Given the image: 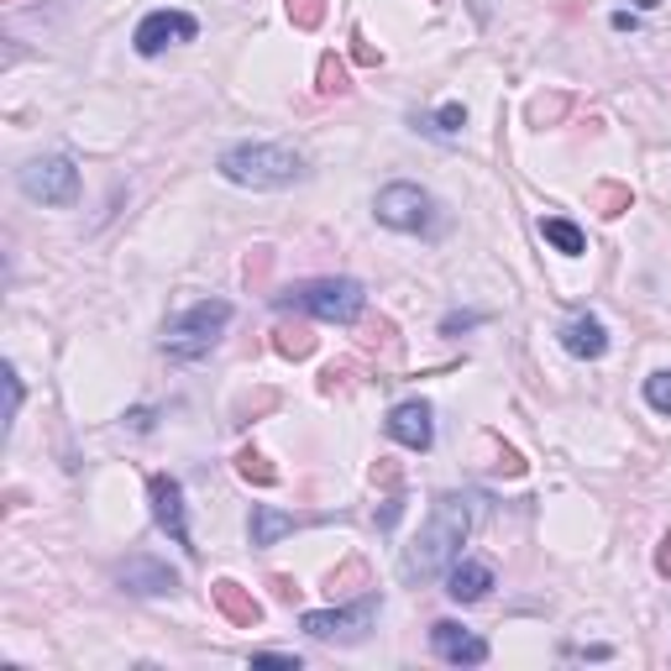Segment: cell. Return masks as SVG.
I'll return each instance as SVG.
<instances>
[{
  "label": "cell",
  "mask_w": 671,
  "mask_h": 671,
  "mask_svg": "<svg viewBox=\"0 0 671 671\" xmlns=\"http://www.w3.org/2000/svg\"><path fill=\"white\" fill-rule=\"evenodd\" d=\"M593 210H598V215H624V210H630V189H624V184H598V189H593Z\"/></svg>",
  "instance_id": "21"
},
{
  "label": "cell",
  "mask_w": 671,
  "mask_h": 671,
  "mask_svg": "<svg viewBox=\"0 0 671 671\" xmlns=\"http://www.w3.org/2000/svg\"><path fill=\"white\" fill-rule=\"evenodd\" d=\"M383 431H388V440H399L405 451H431L436 446V409L425 399H405V405L388 409Z\"/></svg>",
  "instance_id": "10"
},
{
  "label": "cell",
  "mask_w": 671,
  "mask_h": 671,
  "mask_svg": "<svg viewBox=\"0 0 671 671\" xmlns=\"http://www.w3.org/2000/svg\"><path fill=\"white\" fill-rule=\"evenodd\" d=\"M351 59H357V63H368V69H378L383 53L373 48V42H368V37H362V32H351Z\"/></svg>",
  "instance_id": "28"
},
{
  "label": "cell",
  "mask_w": 671,
  "mask_h": 671,
  "mask_svg": "<svg viewBox=\"0 0 671 671\" xmlns=\"http://www.w3.org/2000/svg\"><path fill=\"white\" fill-rule=\"evenodd\" d=\"M22 195L37 204H74L79 200V169H74V158H32L27 169H22Z\"/></svg>",
  "instance_id": "7"
},
{
  "label": "cell",
  "mask_w": 671,
  "mask_h": 671,
  "mask_svg": "<svg viewBox=\"0 0 671 671\" xmlns=\"http://www.w3.org/2000/svg\"><path fill=\"white\" fill-rule=\"evenodd\" d=\"M278 310H294V315H315V321L331 325H351L362 310H368V289L357 278H310V284H294V289L273 294Z\"/></svg>",
  "instance_id": "3"
},
{
  "label": "cell",
  "mask_w": 671,
  "mask_h": 671,
  "mask_svg": "<svg viewBox=\"0 0 671 671\" xmlns=\"http://www.w3.org/2000/svg\"><path fill=\"white\" fill-rule=\"evenodd\" d=\"M556 336H561V347L572 351L577 362H598V357L609 351V325L598 321V315H572Z\"/></svg>",
  "instance_id": "14"
},
{
  "label": "cell",
  "mask_w": 671,
  "mask_h": 671,
  "mask_svg": "<svg viewBox=\"0 0 671 671\" xmlns=\"http://www.w3.org/2000/svg\"><path fill=\"white\" fill-rule=\"evenodd\" d=\"M278 405V394H258V399H247V405H236V425H252V414H263V409Z\"/></svg>",
  "instance_id": "27"
},
{
  "label": "cell",
  "mask_w": 671,
  "mask_h": 671,
  "mask_svg": "<svg viewBox=\"0 0 671 671\" xmlns=\"http://www.w3.org/2000/svg\"><path fill=\"white\" fill-rule=\"evenodd\" d=\"M383 613V598L378 593H362L351 609H310L299 624H305V635H315V641H362L368 630H373V619Z\"/></svg>",
  "instance_id": "6"
},
{
  "label": "cell",
  "mask_w": 671,
  "mask_h": 671,
  "mask_svg": "<svg viewBox=\"0 0 671 671\" xmlns=\"http://www.w3.org/2000/svg\"><path fill=\"white\" fill-rule=\"evenodd\" d=\"M236 472H241L247 483H258V488H273V483H278V468H268V457L263 451H252V446L236 451Z\"/></svg>",
  "instance_id": "19"
},
{
  "label": "cell",
  "mask_w": 671,
  "mask_h": 671,
  "mask_svg": "<svg viewBox=\"0 0 671 671\" xmlns=\"http://www.w3.org/2000/svg\"><path fill=\"white\" fill-rule=\"evenodd\" d=\"M200 37V22L189 11H147L137 32H132V48L142 59H158L163 48H178V42H195Z\"/></svg>",
  "instance_id": "8"
},
{
  "label": "cell",
  "mask_w": 671,
  "mask_h": 671,
  "mask_svg": "<svg viewBox=\"0 0 671 671\" xmlns=\"http://www.w3.org/2000/svg\"><path fill=\"white\" fill-rule=\"evenodd\" d=\"M210 598H215L221 619H226V624H236V630H258V624H263V604L252 598V587L221 577V583H210Z\"/></svg>",
  "instance_id": "13"
},
{
  "label": "cell",
  "mask_w": 671,
  "mask_h": 671,
  "mask_svg": "<svg viewBox=\"0 0 671 671\" xmlns=\"http://www.w3.org/2000/svg\"><path fill=\"white\" fill-rule=\"evenodd\" d=\"M315 89H321V95H347V89H351L347 63L336 59V53H325V59H321V85H315Z\"/></svg>",
  "instance_id": "22"
},
{
  "label": "cell",
  "mask_w": 671,
  "mask_h": 671,
  "mask_svg": "<svg viewBox=\"0 0 671 671\" xmlns=\"http://www.w3.org/2000/svg\"><path fill=\"white\" fill-rule=\"evenodd\" d=\"M468 126V105H440L436 116H414V132H431V137H457Z\"/></svg>",
  "instance_id": "18"
},
{
  "label": "cell",
  "mask_w": 671,
  "mask_h": 671,
  "mask_svg": "<svg viewBox=\"0 0 671 671\" xmlns=\"http://www.w3.org/2000/svg\"><path fill=\"white\" fill-rule=\"evenodd\" d=\"M399 514H405V494L394 488V494L383 498V509L373 514V520H378V530H394V525H399Z\"/></svg>",
  "instance_id": "26"
},
{
  "label": "cell",
  "mask_w": 671,
  "mask_h": 671,
  "mask_svg": "<svg viewBox=\"0 0 671 671\" xmlns=\"http://www.w3.org/2000/svg\"><path fill=\"white\" fill-rule=\"evenodd\" d=\"M483 321V315H477V310H462V315H457V310H451V315H446V321H440V336H457V331H472V325Z\"/></svg>",
  "instance_id": "29"
},
{
  "label": "cell",
  "mask_w": 671,
  "mask_h": 671,
  "mask_svg": "<svg viewBox=\"0 0 671 671\" xmlns=\"http://www.w3.org/2000/svg\"><path fill=\"white\" fill-rule=\"evenodd\" d=\"M252 661H273V667H294V671H299V656H294V650H252Z\"/></svg>",
  "instance_id": "30"
},
{
  "label": "cell",
  "mask_w": 671,
  "mask_h": 671,
  "mask_svg": "<svg viewBox=\"0 0 671 671\" xmlns=\"http://www.w3.org/2000/svg\"><path fill=\"white\" fill-rule=\"evenodd\" d=\"M289 22L305 32H315L325 22V0H289Z\"/></svg>",
  "instance_id": "23"
},
{
  "label": "cell",
  "mask_w": 671,
  "mask_h": 671,
  "mask_svg": "<svg viewBox=\"0 0 671 671\" xmlns=\"http://www.w3.org/2000/svg\"><path fill=\"white\" fill-rule=\"evenodd\" d=\"M232 305L226 299H200V305H189L184 315L163 325V351L174 357V362H200L215 351V341L226 336V325H232Z\"/></svg>",
  "instance_id": "4"
},
{
  "label": "cell",
  "mask_w": 671,
  "mask_h": 671,
  "mask_svg": "<svg viewBox=\"0 0 671 671\" xmlns=\"http://www.w3.org/2000/svg\"><path fill=\"white\" fill-rule=\"evenodd\" d=\"M468 535H472V504L462 494H440L436 504H431V520L420 525L414 546H409L405 561H399V577H405V583H431V577H440V572L462 556Z\"/></svg>",
  "instance_id": "1"
},
{
  "label": "cell",
  "mask_w": 671,
  "mask_h": 671,
  "mask_svg": "<svg viewBox=\"0 0 671 671\" xmlns=\"http://www.w3.org/2000/svg\"><path fill=\"white\" fill-rule=\"evenodd\" d=\"M540 236L551 241L561 258H583V252H587L583 226H572V221H561V215H546V221H540Z\"/></svg>",
  "instance_id": "17"
},
{
  "label": "cell",
  "mask_w": 671,
  "mask_h": 671,
  "mask_svg": "<svg viewBox=\"0 0 671 671\" xmlns=\"http://www.w3.org/2000/svg\"><path fill=\"white\" fill-rule=\"evenodd\" d=\"M656 572H661V577H671V530L661 535V546H656Z\"/></svg>",
  "instance_id": "32"
},
{
  "label": "cell",
  "mask_w": 671,
  "mask_h": 671,
  "mask_svg": "<svg viewBox=\"0 0 671 671\" xmlns=\"http://www.w3.org/2000/svg\"><path fill=\"white\" fill-rule=\"evenodd\" d=\"M147 504H152V520H158V530H163L174 546H184V551H200V546L189 540V520H184V483H178V477H169V472L147 477Z\"/></svg>",
  "instance_id": "9"
},
{
  "label": "cell",
  "mask_w": 671,
  "mask_h": 671,
  "mask_svg": "<svg viewBox=\"0 0 671 671\" xmlns=\"http://www.w3.org/2000/svg\"><path fill=\"white\" fill-rule=\"evenodd\" d=\"M645 405L656 414H671V373H650L645 378Z\"/></svg>",
  "instance_id": "24"
},
{
  "label": "cell",
  "mask_w": 671,
  "mask_h": 671,
  "mask_svg": "<svg viewBox=\"0 0 671 671\" xmlns=\"http://www.w3.org/2000/svg\"><path fill=\"white\" fill-rule=\"evenodd\" d=\"M0 378H5V425H11V420H16V409H22V373H16V368H5Z\"/></svg>",
  "instance_id": "25"
},
{
  "label": "cell",
  "mask_w": 671,
  "mask_h": 671,
  "mask_svg": "<svg viewBox=\"0 0 671 671\" xmlns=\"http://www.w3.org/2000/svg\"><path fill=\"white\" fill-rule=\"evenodd\" d=\"M446 593H451V604H483L494 593V567L488 561H451L446 567Z\"/></svg>",
  "instance_id": "15"
},
{
  "label": "cell",
  "mask_w": 671,
  "mask_h": 671,
  "mask_svg": "<svg viewBox=\"0 0 671 671\" xmlns=\"http://www.w3.org/2000/svg\"><path fill=\"white\" fill-rule=\"evenodd\" d=\"M299 525H305L299 514H284V509H273V504H252V525H247V535H252V546L263 551V546H278L284 535H294Z\"/></svg>",
  "instance_id": "16"
},
{
  "label": "cell",
  "mask_w": 671,
  "mask_h": 671,
  "mask_svg": "<svg viewBox=\"0 0 671 671\" xmlns=\"http://www.w3.org/2000/svg\"><path fill=\"white\" fill-rule=\"evenodd\" d=\"M273 351H278V357H289V362H305V357L315 351V336H310V331H299V325H294V331H273Z\"/></svg>",
  "instance_id": "20"
},
{
  "label": "cell",
  "mask_w": 671,
  "mask_h": 671,
  "mask_svg": "<svg viewBox=\"0 0 671 671\" xmlns=\"http://www.w3.org/2000/svg\"><path fill=\"white\" fill-rule=\"evenodd\" d=\"M561 111H567V100H551V105H546V100H535V105H530V116H535V121H551V116H561Z\"/></svg>",
  "instance_id": "31"
},
{
  "label": "cell",
  "mask_w": 671,
  "mask_h": 671,
  "mask_svg": "<svg viewBox=\"0 0 671 671\" xmlns=\"http://www.w3.org/2000/svg\"><path fill=\"white\" fill-rule=\"evenodd\" d=\"M373 210H378V221L388 226V232H409V236H436L440 232L436 200H431L420 184H405V178H399V184H383Z\"/></svg>",
  "instance_id": "5"
},
{
  "label": "cell",
  "mask_w": 671,
  "mask_h": 671,
  "mask_svg": "<svg viewBox=\"0 0 671 671\" xmlns=\"http://www.w3.org/2000/svg\"><path fill=\"white\" fill-rule=\"evenodd\" d=\"M116 583L137 598H169V593H178V572L158 556H126L116 567Z\"/></svg>",
  "instance_id": "12"
},
{
  "label": "cell",
  "mask_w": 671,
  "mask_h": 671,
  "mask_svg": "<svg viewBox=\"0 0 671 671\" xmlns=\"http://www.w3.org/2000/svg\"><path fill=\"white\" fill-rule=\"evenodd\" d=\"M635 5H641V11H656V5H661V0H635Z\"/></svg>",
  "instance_id": "34"
},
{
  "label": "cell",
  "mask_w": 671,
  "mask_h": 671,
  "mask_svg": "<svg viewBox=\"0 0 671 671\" xmlns=\"http://www.w3.org/2000/svg\"><path fill=\"white\" fill-rule=\"evenodd\" d=\"M431 650L446 667H483L488 661V641L472 635L468 624H457V619H436L431 624Z\"/></svg>",
  "instance_id": "11"
},
{
  "label": "cell",
  "mask_w": 671,
  "mask_h": 671,
  "mask_svg": "<svg viewBox=\"0 0 671 671\" xmlns=\"http://www.w3.org/2000/svg\"><path fill=\"white\" fill-rule=\"evenodd\" d=\"M221 178L241 189H289L305 178V158L284 142H236L221 152Z\"/></svg>",
  "instance_id": "2"
},
{
  "label": "cell",
  "mask_w": 671,
  "mask_h": 671,
  "mask_svg": "<svg viewBox=\"0 0 671 671\" xmlns=\"http://www.w3.org/2000/svg\"><path fill=\"white\" fill-rule=\"evenodd\" d=\"M273 593H278L284 604H294V598H299V587H294V577H273Z\"/></svg>",
  "instance_id": "33"
}]
</instances>
